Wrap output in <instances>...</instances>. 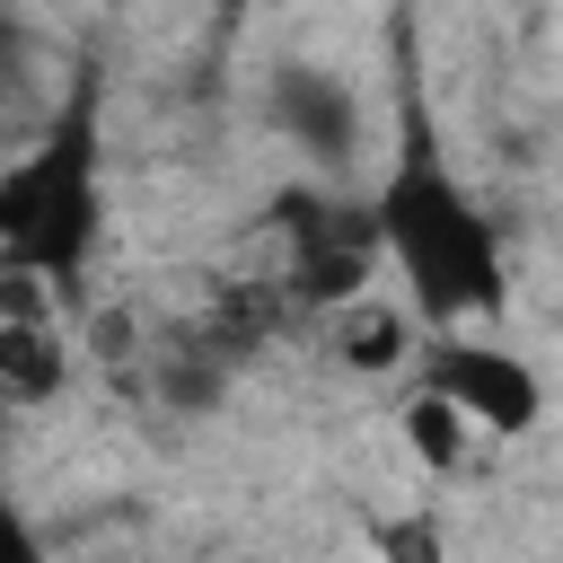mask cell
Segmentation results:
<instances>
[{
  "instance_id": "obj_1",
  "label": "cell",
  "mask_w": 563,
  "mask_h": 563,
  "mask_svg": "<svg viewBox=\"0 0 563 563\" xmlns=\"http://www.w3.org/2000/svg\"><path fill=\"white\" fill-rule=\"evenodd\" d=\"M369 211H378L387 273L405 282V299H413L431 325H466V317H493V308H501V290H510L501 220H493L484 194L440 158V141H431L422 114H405V141H396Z\"/></svg>"
},
{
  "instance_id": "obj_2",
  "label": "cell",
  "mask_w": 563,
  "mask_h": 563,
  "mask_svg": "<svg viewBox=\"0 0 563 563\" xmlns=\"http://www.w3.org/2000/svg\"><path fill=\"white\" fill-rule=\"evenodd\" d=\"M106 246V106L97 79H70L53 123L0 158V264L79 290Z\"/></svg>"
},
{
  "instance_id": "obj_3",
  "label": "cell",
  "mask_w": 563,
  "mask_h": 563,
  "mask_svg": "<svg viewBox=\"0 0 563 563\" xmlns=\"http://www.w3.org/2000/svg\"><path fill=\"white\" fill-rule=\"evenodd\" d=\"M273 238H282V273L273 282L290 290V308H317V317H334L343 299H361L369 273L387 264L378 211L343 202V194H317V185H290L273 202Z\"/></svg>"
},
{
  "instance_id": "obj_4",
  "label": "cell",
  "mask_w": 563,
  "mask_h": 563,
  "mask_svg": "<svg viewBox=\"0 0 563 563\" xmlns=\"http://www.w3.org/2000/svg\"><path fill=\"white\" fill-rule=\"evenodd\" d=\"M422 378L475 422V440H528L537 422H545V378L510 352V343H484V334H440L431 343V361H422Z\"/></svg>"
},
{
  "instance_id": "obj_5",
  "label": "cell",
  "mask_w": 563,
  "mask_h": 563,
  "mask_svg": "<svg viewBox=\"0 0 563 563\" xmlns=\"http://www.w3.org/2000/svg\"><path fill=\"white\" fill-rule=\"evenodd\" d=\"M264 114H273V132H282L290 150H308L317 167H343V158L361 150V88H352L343 70H325V62H282V70L264 79Z\"/></svg>"
},
{
  "instance_id": "obj_6",
  "label": "cell",
  "mask_w": 563,
  "mask_h": 563,
  "mask_svg": "<svg viewBox=\"0 0 563 563\" xmlns=\"http://www.w3.org/2000/svg\"><path fill=\"white\" fill-rule=\"evenodd\" d=\"M0 387L18 405H53L70 387V343L53 308H0Z\"/></svg>"
},
{
  "instance_id": "obj_7",
  "label": "cell",
  "mask_w": 563,
  "mask_h": 563,
  "mask_svg": "<svg viewBox=\"0 0 563 563\" xmlns=\"http://www.w3.org/2000/svg\"><path fill=\"white\" fill-rule=\"evenodd\" d=\"M405 352H413V325H405V308H378L369 290L334 308V361H343V369H396Z\"/></svg>"
},
{
  "instance_id": "obj_8",
  "label": "cell",
  "mask_w": 563,
  "mask_h": 563,
  "mask_svg": "<svg viewBox=\"0 0 563 563\" xmlns=\"http://www.w3.org/2000/svg\"><path fill=\"white\" fill-rule=\"evenodd\" d=\"M396 440H405L422 466H457V457L475 449V422L422 378V387H405V405H396Z\"/></svg>"
},
{
  "instance_id": "obj_9",
  "label": "cell",
  "mask_w": 563,
  "mask_h": 563,
  "mask_svg": "<svg viewBox=\"0 0 563 563\" xmlns=\"http://www.w3.org/2000/svg\"><path fill=\"white\" fill-rule=\"evenodd\" d=\"M35 554H44V537H35V528L0 501V563H35Z\"/></svg>"
},
{
  "instance_id": "obj_10",
  "label": "cell",
  "mask_w": 563,
  "mask_h": 563,
  "mask_svg": "<svg viewBox=\"0 0 563 563\" xmlns=\"http://www.w3.org/2000/svg\"><path fill=\"white\" fill-rule=\"evenodd\" d=\"M9 413H18V396H9V387H0V440H9Z\"/></svg>"
},
{
  "instance_id": "obj_11",
  "label": "cell",
  "mask_w": 563,
  "mask_h": 563,
  "mask_svg": "<svg viewBox=\"0 0 563 563\" xmlns=\"http://www.w3.org/2000/svg\"><path fill=\"white\" fill-rule=\"evenodd\" d=\"M220 9H229V18H238V9H255V0H220Z\"/></svg>"
}]
</instances>
